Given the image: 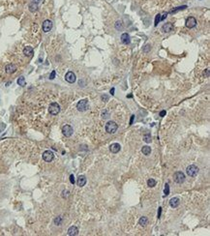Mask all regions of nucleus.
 Wrapping results in <instances>:
<instances>
[{"mask_svg":"<svg viewBox=\"0 0 210 236\" xmlns=\"http://www.w3.org/2000/svg\"><path fill=\"white\" fill-rule=\"evenodd\" d=\"M37 10H38V4L37 3L32 2V3L29 4V11L30 12H36Z\"/></svg>","mask_w":210,"mask_h":236,"instance_id":"20","label":"nucleus"},{"mask_svg":"<svg viewBox=\"0 0 210 236\" xmlns=\"http://www.w3.org/2000/svg\"><path fill=\"white\" fill-rule=\"evenodd\" d=\"M54 224L55 225H61L62 224V222H63V218L61 217V216H58V217H56L55 219H54Z\"/></svg>","mask_w":210,"mask_h":236,"instance_id":"23","label":"nucleus"},{"mask_svg":"<svg viewBox=\"0 0 210 236\" xmlns=\"http://www.w3.org/2000/svg\"><path fill=\"white\" fill-rule=\"evenodd\" d=\"M67 234L69 236H76L79 234V229H78V227L77 226H71L69 229H68V232H67Z\"/></svg>","mask_w":210,"mask_h":236,"instance_id":"14","label":"nucleus"},{"mask_svg":"<svg viewBox=\"0 0 210 236\" xmlns=\"http://www.w3.org/2000/svg\"><path fill=\"white\" fill-rule=\"evenodd\" d=\"M173 28H174V26H173V24L171 22H167V23H165L162 26V31L164 33H168V32L172 31Z\"/></svg>","mask_w":210,"mask_h":236,"instance_id":"11","label":"nucleus"},{"mask_svg":"<svg viewBox=\"0 0 210 236\" xmlns=\"http://www.w3.org/2000/svg\"><path fill=\"white\" fill-rule=\"evenodd\" d=\"M86 184V177L84 175H81L78 178V186L79 187H83Z\"/></svg>","mask_w":210,"mask_h":236,"instance_id":"18","label":"nucleus"},{"mask_svg":"<svg viewBox=\"0 0 210 236\" xmlns=\"http://www.w3.org/2000/svg\"><path fill=\"white\" fill-rule=\"evenodd\" d=\"M161 21V15L160 14H158L157 16H156V18H155V23H154V25L155 26H157L158 25V23Z\"/></svg>","mask_w":210,"mask_h":236,"instance_id":"28","label":"nucleus"},{"mask_svg":"<svg viewBox=\"0 0 210 236\" xmlns=\"http://www.w3.org/2000/svg\"><path fill=\"white\" fill-rule=\"evenodd\" d=\"M40 1H41V0H32V2H34V3H37V4H38Z\"/></svg>","mask_w":210,"mask_h":236,"instance_id":"40","label":"nucleus"},{"mask_svg":"<svg viewBox=\"0 0 210 236\" xmlns=\"http://www.w3.org/2000/svg\"><path fill=\"white\" fill-rule=\"evenodd\" d=\"M165 114H166V111H165V110H163V111H161V112H160V116H162V117H163V116H165Z\"/></svg>","mask_w":210,"mask_h":236,"instance_id":"39","label":"nucleus"},{"mask_svg":"<svg viewBox=\"0 0 210 236\" xmlns=\"http://www.w3.org/2000/svg\"><path fill=\"white\" fill-rule=\"evenodd\" d=\"M186 26L188 28H194L195 26L196 25V19L195 18L194 16H189L187 19H186V22H185Z\"/></svg>","mask_w":210,"mask_h":236,"instance_id":"10","label":"nucleus"},{"mask_svg":"<svg viewBox=\"0 0 210 236\" xmlns=\"http://www.w3.org/2000/svg\"><path fill=\"white\" fill-rule=\"evenodd\" d=\"M156 183H157V182H156L154 179H152V178H151V179H149V180L147 181V186H148V187H150V188H153V187H155V186H156Z\"/></svg>","mask_w":210,"mask_h":236,"instance_id":"25","label":"nucleus"},{"mask_svg":"<svg viewBox=\"0 0 210 236\" xmlns=\"http://www.w3.org/2000/svg\"><path fill=\"white\" fill-rule=\"evenodd\" d=\"M161 213H162V208H161V207H159V211H158V218H160V217H161Z\"/></svg>","mask_w":210,"mask_h":236,"instance_id":"37","label":"nucleus"},{"mask_svg":"<svg viewBox=\"0 0 210 236\" xmlns=\"http://www.w3.org/2000/svg\"><path fill=\"white\" fill-rule=\"evenodd\" d=\"M111 94H112V95L114 94V88H112V89H111Z\"/></svg>","mask_w":210,"mask_h":236,"instance_id":"41","label":"nucleus"},{"mask_svg":"<svg viewBox=\"0 0 210 236\" xmlns=\"http://www.w3.org/2000/svg\"><path fill=\"white\" fill-rule=\"evenodd\" d=\"M49 111L51 115H57V114L60 112V106H59L57 103L53 102V103H51V104L49 105Z\"/></svg>","mask_w":210,"mask_h":236,"instance_id":"3","label":"nucleus"},{"mask_svg":"<svg viewBox=\"0 0 210 236\" xmlns=\"http://www.w3.org/2000/svg\"><path fill=\"white\" fill-rule=\"evenodd\" d=\"M53 159H54V154H53L51 151L47 150V151H45V152L43 153V160H44L45 162L49 163V162H51Z\"/></svg>","mask_w":210,"mask_h":236,"instance_id":"8","label":"nucleus"},{"mask_svg":"<svg viewBox=\"0 0 210 236\" xmlns=\"http://www.w3.org/2000/svg\"><path fill=\"white\" fill-rule=\"evenodd\" d=\"M77 109L79 111H86V110L89 109V105H88V101L86 99H82L81 100L78 104H77Z\"/></svg>","mask_w":210,"mask_h":236,"instance_id":"2","label":"nucleus"},{"mask_svg":"<svg viewBox=\"0 0 210 236\" xmlns=\"http://www.w3.org/2000/svg\"><path fill=\"white\" fill-rule=\"evenodd\" d=\"M102 117H103L104 119H107V118H109V117H110V112H109L108 110H105V111L102 113Z\"/></svg>","mask_w":210,"mask_h":236,"instance_id":"29","label":"nucleus"},{"mask_svg":"<svg viewBox=\"0 0 210 236\" xmlns=\"http://www.w3.org/2000/svg\"><path fill=\"white\" fill-rule=\"evenodd\" d=\"M102 100H103L104 102H108V100H109V96H107V95H103V96H102Z\"/></svg>","mask_w":210,"mask_h":236,"instance_id":"34","label":"nucleus"},{"mask_svg":"<svg viewBox=\"0 0 210 236\" xmlns=\"http://www.w3.org/2000/svg\"><path fill=\"white\" fill-rule=\"evenodd\" d=\"M68 195H69V191H63V192H62V196H63L64 198L68 197Z\"/></svg>","mask_w":210,"mask_h":236,"instance_id":"31","label":"nucleus"},{"mask_svg":"<svg viewBox=\"0 0 210 236\" xmlns=\"http://www.w3.org/2000/svg\"><path fill=\"white\" fill-rule=\"evenodd\" d=\"M185 174L182 172V171H176L173 175V180L175 183L177 184H182L184 181H185Z\"/></svg>","mask_w":210,"mask_h":236,"instance_id":"4","label":"nucleus"},{"mask_svg":"<svg viewBox=\"0 0 210 236\" xmlns=\"http://www.w3.org/2000/svg\"><path fill=\"white\" fill-rule=\"evenodd\" d=\"M55 75H56L55 71H52V72H51V74H50V76H49V79H54V78H55Z\"/></svg>","mask_w":210,"mask_h":236,"instance_id":"33","label":"nucleus"},{"mask_svg":"<svg viewBox=\"0 0 210 236\" xmlns=\"http://www.w3.org/2000/svg\"><path fill=\"white\" fill-rule=\"evenodd\" d=\"M65 79H66V81L69 82V83H74V82L76 81V79H77V77H76V75H75L72 71H69V72H67V74L65 75Z\"/></svg>","mask_w":210,"mask_h":236,"instance_id":"9","label":"nucleus"},{"mask_svg":"<svg viewBox=\"0 0 210 236\" xmlns=\"http://www.w3.org/2000/svg\"><path fill=\"white\" fill-rule=\"evenodd\" d=\"M143 140L146 142V143H150L151 142V135L150 134H146V135H144L143 136Z\"/></svg>","mask_w":210,"mask_h":236,"instance_id":"26","label":"nucleus"},{"mask_svg":"<svg viewBox=\"0 0 210 236\" xmlns=\"http://www.w3.org/2000/svg\"><path fill=\"white\" fill-rule=\"evenodd\" d=\"M73 133H74V130L70 125H65L62 127V134L66 138H70L73 135Z\"/></svg>","mask_w":210,"mask_h":236,"instance_id":"6","label":"nucleus"},{"mask_svg":"<svg viewBox=\"0 0 210 236\" xmlns=\"http://www.w3.org/2000/svg\"><path fill=\"white\" fill-rule=\"evenodd\" d=\"M167 16H168V13H164V14H163V16H161V20H164V19L167 17Z\"/></svg>","mask_w":210,"mask_h":236,"instance_id":"36","label":"nucleus"},{"mask_svg":"<svg viewBox=\"0 0 210 236\" xmlns=\"http://www.w3.org/2000/svg\"><path fill=\"white\" fill-rule=\"evenodd\" d=\"M186 8H187V6H181V7H177L176 9H174V10H171L169 13H170V14H173V13H176V12L180 11V10H184V9H186Z\"/></svg>","mask_w":210,"mask_h":236,"instance_id":"27","label":"nucleus"},{"mask_svg":"<svg viewBox=\"0 0 210 236\" xmlns=\"http://www.w3.org/2000/svg\"><path fill=\"white\" fill-rule=\"evenodd\" d=\"M70 182L72 183V184H75V177H74V175L72 174V175H70Z\"/></svg>","mask_w":210,"mask_h":236,"instance_id":"35","label":"nucleus"},{"mask_svg":"<svg viewBox=\"0 0 210 236\" xmlns=\"http://www.w3.org/2000/svg\"><path fill=\"white\" fill-rule=\"evenodd\" d=\"M141 152H142V154H143V155L148 156V155L151 153V148H150L149 146L145 145V146H143V147L141 148Z\"/></svg>","mask_w":210,"mask_h":236,"instance_id":"19","label":"nucleus"},{"mask_svg":"<svg viewBox=\"0 0 210 236\" xmlns=\"http://www.w3.org/2000/svg\"><path fill=\"white\" fill-rule=\"evenodd\" d=\"M42 28H43V31L45 33H48L52 29V21L49 20V19H46L44 22H43V25H42Z\"/></svg>","mask_w":210,"mask_h":236,"instance_id":"7","label":"nucleus"},{"mask_svg":"<svg viewBox=\"0 0 210 236\" xmlns=\"http://www.w3.org/2000/svg\"><path fill=\"white\" fill-rule=\"evenodd\" d=\"M23 54L25 56H27V57H31L34 54V50H33V48L31 47H25L24 49H23Z\"/></svg>","mask_w":210,"mask_h":236,"instance_id":"15","label":"nucleus"},{"mask_svg":"<svg viewBox=\"0 0 210 236\" xmlns=\"http://www.w3.org/2000/svg\"><path fill=\"white\" fill-rule=\"evenodd\" d=\"M120 149H121V146H120L119 143H112V144L110 146V151H111L112 153H113V154L118 153V152L120 151Z\"/></svg>","mask_w":210,"mask_h":236,"instance_id":"13","label":"nucleus"},{"mask_svg":"<svg viewBox=\"0 0 210 236\" xmlns=\"http://www.w3.org/2000/svg\"><path fill=\"white\" fill-rule=\"evenodd\" d=\"M139 223L141 225V226H145L146 224L148 223V219L146 217H141L140 221H139Z\"/></svg>","mask_w":210,"mask_h":236,"instance_id":"21","label":"nucleus"},{"mask_svg":"<svg viewBox=\"0 0 210 236\" xmlns=\"http://www.w3.org/2000/svg\"><path fill=\"white\" fill-rule=\"evenodd\" d=\"M118 129V125L114 121H109L106 124V131L108 134H114Z\"/></svg>","mask_w":210,"mask_h":236,"instance_id":"1","label":"nucleus"},{"mask_svg":"<svg viewBox=\"0 0 210 236\" xmlns=\"http://www.w3.org/2000/svg\"><path fill=\"white\" fill-rule=\"evenodd\" d=\"M5 71H6L7 74H14L16 71V66L15 64H12V63L8 64V65H6V67H5Z\"/></svg>","mask_w":210,"mask_h":236,"instance_id":"12","label":"nucleus"},{"mask_svg":"<svg viewBox=\"0 0 210 236\" xmlns=\"http://www.w3.org/2000/svg\"><path fill=\"white\" fill-rule=\"evenodd\" d=\"M121 43L122 44H125V45H128L130 44V36L128 35V33H123L121 35Z\"/></svg>","mask_w":210,"mask_h":236,"instance_id":"17","label":"nucleus"},{"mask_svg":"<svg viewBox=\"0 0 210 236\" xmlns=\"http://www.w3.org/2000/svg\"><path fill=\"white\" fill-rule=\"evenodd\" d=\"M134 117H135V115H132V117H131V120H130V125H132V124H133V121H134Z\"/></svg>","mask_w":210,"mask_h":236,"instance_id":"38","label":"nucleus"},{"mask_svg":"<svg viewBox=\"0 0 210 236\" xmlns=\"http://www.w3.org/2000/svg\"><path fill=\"white\" fill-rule=\"evenodd\" d=\"M115 28H116V30H118V31L122 30V29H123V22H122L121 20H117V21L115 22Z\"/></svg>","mask_w":210,"mask_h":236,"instance_id":"22","label":"nucleus"},{"mask_svg":"<svg viewBox=\"0 0 210 236\" xmlns=\"http://www.w3.org/2000/svg\"><path fill=\"white\" fill-rule=\"evenodd\" d=\"M150 48H151V46H150V45H146L145 47L143 48V52H148V51L150 50Z\"/></svg>","mask_w":210,"mask_h":236,"instance_id":"32","label":"nucleus"},{"mask_svg":"<svg viewBox=\"0 0 210 236\" xmlns=\"http://www.w3.org/2000/svg\"><path fill=\"white\" fill-rule=\"evenodd\" d=\"M198 167H196V166H195V165H191V166H189L188 167H187V169H186V172H187V174L190 176V177H195L197 173H198Z\"/></svg>","mask_w":210,"mask_h":236,"instance_id":"5","label":"nucleus"},{"mask_svg":"<svg viewBox=\"0 0 210 236\" xmlns=\"http://www.w3.org/2000/svg\"><path fill=\"white\" fill-rule=\"evenodd\" d=\"M168 194H169V186H168V184H166L165 185V196H167Z\"/></svg>","mask_w":210,"mask_h":236,"instance_id":"30","label":"nucleus"},{"mask_svg":"<svg viewBox=\"0 0 210 236\" xmlns=\"http://www.w3.org/2000/svg\"><path fill=\"white\" fill-rule=\"evenodd\" d=\"M180 204V199L178 197H172L170 200H169V205L172 207V208H176Z\"/></svg>","mask_w":210,"mask_h":236,"instance_id":"16","label":"nucleus"},{"mask_svg":"<svg viewBox=\"0 0 210 236\" xmlns=\"http://www.w3.org/2000/svg\"><path fill=\"white\" fill-rule=\"evenodd\" d=\"M17 84L18 85H20V86H25V84H26V82H25V79L23 78V77H19L18 79H17Z\"/></svg>","mask_w":210,"mask_h":236,"instance_id":"24","label":"nucleus"}]
</instances>
